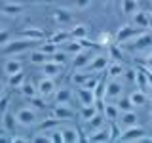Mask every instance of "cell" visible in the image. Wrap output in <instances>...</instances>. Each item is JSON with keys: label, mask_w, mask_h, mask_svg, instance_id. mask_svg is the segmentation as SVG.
<instances>
[{"label": "cell", "mask_w": 152, "mask_h": 143, "mask_svg": "<svg viewBox=\"0 0 152 143\" xmlns=\"http://www.w3.org/2000/svg\"><path fill=\"white\" fill-rule=\"evenodd\" d=\"M28 59H31V63H34V65H42V63H46V61L50 59V55L38 48V50H31V55H28Z\"/></svg>", "instance_id": "obj_27"}, {"label": "cell", "mask_w": 152, "mask_h": 143, "mask_svg": "<svg viewBox=\"0 0 152 143\" xmlns=\"http://www.w3.org/2000/svg\"><path fill=\"white\" fill-rule=\"evenodd\" d=\"M76 95H78V101L82 105H93L97 99H95L93 90L84 88V86H76Z\"/></svg>", "instance_id": "obj_13"}, {"label": "cell", "mask_w": 152, "mask_h": 143, "mask_svg": "<svg viewBox=\"0 0 152 143\" xmlns=\"http://www.w3.org/2000/svg\"><path fill=\"white\" fill-rule=\"evenodd\" d=\"M120 10L126 15L135 13L137 12V0H120Z\"/></svg>", "instance_id": "obj_33"}, {"label": "cell", "mask_w": 152, "mask_h": 143, "mask_svg": "<svg viewBox=\"0 0 152 143\" xmlns=\"http://www.w3.org/2000/svg\"><path fill=\"white\" fill-rule=\"evenodd\" d=\"M36 88H38V95H40V97H50V95H53V92H55V82H53L51 76H42V78L38 80Z\"/></svg>", "instance_id": "obj_7"}, {"label": "cell", "mask_w": 152, "mask_h": 143, "mask_svg": "<svg viewBox=\"0 0 152 143\" xmlns=\"http://www.w3.org/2000/svg\"><path fill=\"white\" fill-rule=\"evenodd\" d=\"M63 46H65L63 50L66 52V55H76L78 52L86 50V46H84V40H76V38H70V40H69V42H65Z\"/></svg>", "instance_id": "obj_19"}, {"label": "cell", "mask_w": 152, "mask_h": 143, "mask_svg": "<svg viewBox=\"0 0 152 143\" xmlns=\"http://www.w3.org/2000/svg\"><path fill=\"white\" fill-rule=\"evenodd\" d=\"M145 133H146L145 128L139 126V124H135V126L124 128V132L118 136V141H133V143H137L142 136H145Z\"/></svg>", "instance_id": "obj_5"}, {"label": "cell", "mask_w": 152, "mask_h": 143, "mask_svg": "<svg viewBox=\"0 0 152 143\" xmlns=\"http://www.w3.org/2000/svg\"><path fill=\"white\" fill-rule=\"evenodd\" d=\"M2 69H4V73H6V76H10V74H13V73L23 71V65H21V61H19L17 57H10V59L4 61Z\"/></svg>", "instance_id": "obj_18"}, {"label": "cell", "mask_w": 152, "mask_h": 143, "mask_svg": "<svg viewBox=\"0 0 152 143\" xmlns=\"http://www.w3.org/2000/svg\"><path fill=\"white\" fill-rule=\"evenodd\" d=\"M53 97H55V103H69L70 97H72V92L69 88H59L53 92Z\"/></svg>", "instance_id": "obj_29"}, {"label": "cell", "mask_w": 152, "mask_h": 143, "mask_svg": "<svg viewBox=\"0 0 152 143\" xmlns=\"http://www.w3.org/2000/svg\"><path fill=\"white\" fill-rule=\"evenodd\" d=\"M0 21H2V15H0Z\"/></svg>", "instance_id": "obj_48"}, {"label": "cell", "mask_w": 152, "mask_h": 143, "mask_svg": "<svg viewBox=\"0 0 152 143\" xmlns=\"http://www.w3.org/2000/svg\"><path fill=\"white\" fill-rule=\"evenodd\" d=\"M142 31H145V29L133 27V25H124V27L118 29V32H116V42L118 44H126V42L133 40L135 36H139Z\"/></svg>", "instance_id": "obj_4"}, {"label": "cell", "mask_w": 152, "mask_h": 143, "mask_svg": "<svg viewBox=\"0 0 152 143\" xmlns=\"http://www.w3.org/2000/svg\"><path fill=\"white\" fill-rule=\"evenodd\" d=\"M0 10H2L6 15H19V13L23 12V6L21 4H15V2H4L2 6H0Z\"/></svg>", "instance_id": "obj_26"}, {"label": "cell", "mask_w": 152, "mask_h": 143, "mask_svg": "<svg viewBox=\"0 0 152 143\" xmlns=\"http://www.w3.org/2000/svg\"><path fill=\"white\" fill-rule=\"evenodd\" d=\"M88 141H95V143H107V141H112V136H110V126L108 124H104L103 128H99V130L91 132L88 137H86Z\"/></svg>", "instance_id": "obj_8"}, {"label": "cell", "mask_w": 152, "mask_h": 143, "mask_svg": "<svg viewBox=\"0 0 152 143\" xmlns=\"http://www.w3.org/2000/svg\"><path fill=\"white\" fill-rule=\"evenodd\" d=\"M31 141H38V143H48V141H51V139H50V136H46L44 132H38L36 136H32V137H31Z\"/></svg>", "instance_id": "obj_40"}, {"label": "cell", "mask_w": 152, "mask_h": 143, "mask_svg": "<svg viewBox=\"0 0 152 143\" xmlns=\"http://www.w3.org/2000/svg\"><path fill=\"white\" fill-rule=\"evenodd\" d=\"M40 50H42V52H46L48 55H51V54H55V52L59 50V46H57L53 40H48V42H42Z\"/></svg>", "instance_id": "obj_36"}, {"label": "cell", "mask_w": 152, "mask_h": 143, "mask_svg": "<svg viewBox=\"0 0 152 143\" xmlns=\"http://www.w3.org/2000/svg\"><path fill=\"white\" fill-rule=\"evenodd\" d=\"M146 67H148V69H152V54L148 55V59H146Z\"/></svg>", "instance_id": "obj_46"}, {"label": "cell", "mask_w": 152, "mask_h": 143, "mask_svg": "<svg viewBox=\"0 0 152 143\" xmlns=\"http://www.w3.org/2000/svg\"><path fill=\"white\" fill-rule=\"evenodd\" d=\"M120 95H124V82L120 78H108L104 84V99H118Z\"/></svg>", "instance_id": "obj_6"}, {"label": "cell", "mask_w": 152, "mask_h": 143, "mask_svg": "<svg viewBox=\"0 0 152 143\" xmlns=\"http://www.w3.org/2000/svg\"><path fill=\"white\" fill-rule=\"evenodd\" d=\"M150 2H152V0H150Z\"/></svg>", "instance_id": "obj_50"}, {"label": "cell", "mask_w": 152, "mask_h": 143, "mask_svg": "<svg viewBox=\"0 0 152 143\" xmlns=\"http://www.w3.org/2000/svg\"><path fill=\"white\" fill-rule=\"evenodd\" d=\"M133 25L146 31V27H150V15L146 12H142V10H137L133 13Z\"/></svg>", "instance_id": "obj_17"}, {"label": "cell", "mask_w": 152, "mask_h": 143, "mask_svg": "<svg viewBox=\"0 0 152 143\" xmlns=\"http://www.w3.org/2000/svg\"><path fill=\"white\" fill-rule=\"evenodd\" d=\"M53 19H55L57 25H61V27L72 25L74 23V15H72V12H70L69 8H57L53 12Z\"/></svg>", "instance_id": "obj_9"}, {"label": "cell", "mask_w": 152, "mask_h": 143, "mask_svg": "<svg viewBox=\"0 0 152 143\" xmlns=\"http://www.w3.org/2000/svg\"><path fill=\"white\" fill-rule=\"evenodd\" d=\"M10 40H12V32L6 29H0V48H4Z\"/></svg>", "instance_id": "obj_38"}, {"label": "cell", "mask_w": 152, "mask_h": 143, "mask_svg": "<svg viewBox=\"0 0 152 143\" xmlns=\"http://www.w3.org/2000/svg\"><path fill=\"white\" fill-rule=\"evenodd\" d=\"M50 59H51V61H55V63H63V65H65V61H66V52H65V50H63V52L57 50L55 54H51V55H50Z\"/></svg>", "instance_id": "obj_37"}, {"label": "cell", "mask_w": 152, "mask_h": 143, "mask_svg": "<svg viewBox=\"0 0 152 143\" xmlns=\"http://www.w3.org/2000/svg\"><path fill=\"white\" fill-rule=\"evenodd\" d=\"M97 113H101V111L97 109V105H95V103L93 105H82V109H80V118L86 122V120H89L91 116H95Z\"/></svg>", "instance_id": "obj_28"}, {"label": "cell", "mask_w": 152, "mask_h": 143, "mask_svg": "<svg viewBox=\"0 0 152 143\" xmlns=\"http://www.w3.org/2000/svg\"><path fill=\"white\" fill-rule=\"evenodd\" d=\"M51 40H53L57 46H59V44H65V42L70 40V32L69 31H57L55 35L51 36Z\"/></svg>", "instance_id": "obj_35"}, {"label": "cell", "mask_w": 152, "mask_h": 143, "mask_svg": "<svg viewBox=\"0 0 152 143\" xmlns=\"http://www.w3.org/2000/svg\"><path fill=\"white\" fill-rule=\"evenodd\" d=\"M4 94H6V84H4L2 80H0V97H2Z\"/></svg>", "instance_id": "obj_45"}, {"label": "cell", "mask_w": 152, "mask_h": 143, "mask_svg": "<svg viewBox=\"0 0 152 143\" xmlns=\"http://www.w3.org/2000/svg\"><path fill=\"white\" fill-rule=\"evenodd\" d=\"M53 116L59 118L61 122H63V120H74L76 113L69 107V103H57L53 107Z\"/></svg>", "instance_id": "obj_10"}, {"label": "cell", "mask_w": 152, "mask_h": 143, "mask_svg": "<svg viewBox=\"0 0 152 143\" xmlns=\"http://www.w3.org/2000/svg\"><path fill=\"white\" fill-rule=\"evenodd\" d=\"M25 82H27V76H25V73H23V71H19V73H13V74L8 76L10 88H21Z\"/></svg>", "instance_id": "obj_24"}, {"label": "cell", "mask_w": 152, "mask_h": 143, "mask_svg": "<svg viewBox=\"0 0 152 143\" xmlns=\"http://www.w3.org/2000/svg\"><path fill=\"white\" fill-rule=\"evenodd\" d=\"M65 71V67L63 63H55V61H51V59H48L46 63H42V73H44V76H57V74H61Z\"/></svg>", "instance_id": "obj_14"}, {"label": "cell", "mask_w": 152, "mask_h": 143, "mask_svg": "<svg viewBox=\"0 0 152 143\" xmlns=\"http://www.w3.org/2000/svg\"><path fill=\"white\" fill-rule=\"evenodd\" d=\"M89 4H91V0H74V6L78 10H86L89 8Z\"/></svg>", "instance_id": "obj_42"}, {"label": "cell", "mask_w": 152, "mask_h": 143, "mask_svg": "<svg viewBox=\"0 0 152 143\" xmlns=\"http://www.w3.org/2000/svg\"><path fill=\"white\" fill-rule=\"evenodd\" d=\"M8 107H10V97H8L6 94H4L2 97H0V114L6 113V111H8Z\"/></svg>", "instance_id": "obj_41"}, {"label": "cell", "mask_w": 152, "mask_h": 143, "mask_svg": "<svg viewBox=\"0 0 152 143\" xmlns=\"http://www.w3.org/2000/svg\"><path fill=\"white\" fill-rule=\"evenodd\" d=\"M19 36L28 38V40H34V42H40V40L46 38V32L42 31V29H38V27H28V29H23V31L19 32Z\"/></svg>", "instance_id": "obj_16"}, {"label": "cell", "mask_w": 152, "mask_h": 143, "mask_svg": "<svg viewBox=\"0 0 152 143\" xmlns=\"http://www.w3.org/2000/svg\"><path fill=\"white\" fill-rule=\"evenodd\" d=\"M69 32H70V38H76V40H84L88 36V29L84 25H72L69 29Z\"/></svg>", "instance_id": "obj_31"}, {"label": "cell", "mask_w": 152, "mask_h": 143, "mask_svg": "<svg viewBox=\"0 0 152 143\" xmlns=\"http://www.w3.org/2000/svg\"><path fill=\"white\" fill-rule=\"evenodd\" d=\"M61 132H63V143H76V141L82 139V137L78 136V130H76V128L66 126V128H61Z\"/></svg>", "instance_id": "obj_23"}, {"label": "cell", "mask_w": 152, "mask_h": 143, "mask_svg": "<svg viewBox=\"0 0 152 143\" xmlns=\"http://www.w3.org/2000/svg\"><path fill=\"white\" fill-rule=\"evenodd\" d=\"M34 44V40H28V38H17V40H10L6 46L2 48V52L6 55H15V54H23L28 52Z\"/></svg>", "instance_id": "obj_1"}, {"label": "cell", "mask_w": 152, "mask_h": 143, "mask_svg": "<svg viewBox=\"0 0 152 143\" xmlns=\"http://www.w3.org/2000/svg\"><path fill=\"white\" fill-rule=\"evenodd\" d=\"M124 78H126L127 82H133V84H135V82H137V71L126 69V71H124Z\"/></svg>", "instance_id": "obj_39"}, {"label": "cell", "mask_w": 152, "mask_h": 143, "mask_svg": "<svg viewBox=\"0 0 152 143\" xmlns=\"http://www.w3.org/2000/svg\"><path fill=\"white\" fill-rule=\"evenodd\" d=\"M150 120H152V111H150Z\"/></svg>", "instance_id": "obj_47"}, {"label": "cell", "mask_w": 152, "mask_h": 143, "mask_svg": "<svg viewBox=\"0 0 152 143\" xmlns=\"http://www.w3.org/2000/svg\"><path fill=\"white\" fill-rule=\"evenodd\" d=\"M104 124H107V118H104L103 113H97L95 116H91L89 120H86V133H91L95 130H99V128H103Z\"/></svg>", "instance_id": "obj_15"}, {"label": "cell", "mask_w": 152, "mask_h": 143, "mask_svg": "<svg viewBox=\"0 0 152 143\" xmlns=\"http://www.w3.org/2000/svg\"><path fill=\"white\" fill-rule=\"evenodd\" d=\"M124 65L122 63H108V67H107V74H108V78H122L124 76Z\"/></svg>", "instance_id": "obj_25"}, {"label": "cell", "mask_w": 152, "mask_h": 143, "mask_svg": "<svg viewBox=\"0 0 152 143\" xmlns=\"http://www.w3.org/2000/svg\"><path fill=\"white\" fill-rule=\"evenodd\" d=\"M10 141H28V139H25V137H19V136H12V137H10Z\"/></svg>", "instance_id": "obj_44"}, {"label": "cell", "mask_w": 152, "mask_h": 143, "mask_svg": "<svg viewBox=\"0 0 152 143\" xmlns=\"http://www.w3.org/2000/svg\"><path fill=\"white\" fill-rule=\"evenodd\" d=\"M61 126V120L59 118H55V116H51V118H48V120L44 122H40V126H38V130L40 132H50V130H53V128H59Z\"/></svg>", "instance_id": "obj_32"}, {"label": "cell", "mask_w": 152, "mask_h": 143, "mask_svg": "<svg viewBox=\"0 0 152 143\" xmlns=\"http://www.w3.org/2000/svg\"><path fill=\"white\" fill-rule=\"evenodd\" d=\"M137 2H139V0H137Z\"/></svg>", "instance_id": "obj_49"}, {"label": "cell", "mask_w": 152, "mask_h": 143, "mask_svg": "<svg viewBox=\"0 0 152 143\" xmlns=\"http://www.w3.org/2000/svg\"><path fill=\"white\" fill-rule=\"evenodd\" d=\"M129 99H131L133 107H145V105L148 103V95H146L145 90H141V88H137L135 92H131L129 94Z\"/></svg>", "instance_id": "obj_20"}, {"label": "cell", "mask_w": 152, "mask_h": 143, "mask_svg": "<svg viewBox=\"0 0 152 143\" xmlns=\"http://www.w3.org/2000/svg\"><path fill=\"white\" fill-rule=\"evenodd\" d=\"M2 124H4V130H6L8 133H13V132H15V124H17L15 114H12L10 111H6L2 114Z\"/></svg>", "instance_id": "obj_22"}, {"label": "cell", "mask_w": 152, "mask_h": 143, "mask_svg": "<svg viewBox=\"0 0 152 143\" xmlns=\"http://www.w3.org/2000/svg\"><path fill=\"white\" fill-rule=\"evenodd\" d=\"M28 101H31L32 105H34V107H38V109H44V107H46V103L42 101V99L38 97V95H36V97H32V99H28Z\"/></svg>", "instance_id": "obj_43"}, {"label": "cell", "mask_w": 152, "mask_h": 143, "mask_svg": "<svg viewBox=\"0 0 152 143\" xmlns=\"http://www.w3.org/2000/svg\"><path fill=\"white\" fill-rule=\"evenodd\" d=\"M116 107L120 109V113H124V111H131V109H133V103H131L129 95H127V97H124V95H120V97L116 99Z\"/></svg>", "instance_id": "obj_34"}, {"label": "cell", "mask_w": 152, "mask_h": 143, "mask_svg": "<svg viewBox=\"0 0 152 143\" xmlns=\"http://www.w3.org/2000/svg\"><path fill=\"white\" fill-rule=\"evenodd\" d=\"M103 114H104V118H107V122H114L120 116V109L116 107V103H104Z\"/></svg>", "instance_id": "obj_21"}, {"label": "cell", "mask_w": 152, "mask_h": 143, "mask_svg": "<svg viewBox=\"0 0 152 143\" xmlns=\"http://www.w3.org/2000/svg\"><path fill=\"white\" fill-rule=\"evenodd\" d=\"M15 118H17V124H21V126H34V124L38 122V114L34 109H31V107H21L19 111L15 113Z\"/></svg>", "instance_id": "obj_3"}, {"label": "cell", "mask_w": 152, "mask_h": 143, "mask_svg": "<svg viewBox=\"0 0 152 143\" xmlns=\"http://www.w3.org/2000/svg\"><path fill=\"white\" fill-rule=\"evenodd\" d=\"M108 63H110V55L108 54H93L91 61L88 63V67L84 71H88V73H101V71H104L108 67Z\"/></svg>", "instance_id": "obj_2"}, {"label": "cell", "mask_w": 152, "mask_h": 143, "mask_svg": "<svg viewBox=\"0 0 152 143\" xmlns=\"http://www.w3.org/2000/svg\"><path fill=\"white\" fill-rule=\"evenodd\" d=\"M91 50H82V52H78V54L74 55V59H72V67H74V71H84L86 67H88V63L91 61Z\"/></svg>", "instance_id": "obj_12"}, {"label": "cell", "mask_w": 152, "mask_h": 143, "mask_svg": "<svg viewBox=\"0 0 152 143\" xmlns=\"http://www.w3.org/2000/svg\"><path fill=\"white\" fill-rule=\"evenodd\" d=\"M19 90H21V94H23L25 99H32V97L38 95V88H36V84H32V82H25Z\"/></svg>", "instance_id": "obj_30"}, {"label": "cell", "mask_w": 152, "mask_h": 143, "mask_svg": "<svg viewBox=\"0 0 152 143\" xmlns=\"http://www.w3.org/2000/svg\"><path fill=\"white\" fill-rule=\"evenodd\" d=\"M116 124L120 128H129V126H135V124H139V116H137V113L133 111H124L120 113V116L116 118Z\"/></svg>", "instance_id": "obj_11"}]
</instances>
